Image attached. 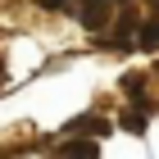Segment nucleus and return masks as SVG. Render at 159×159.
<instances>
[{"label":"nucleus","instance_id":"obj_8","mask_svg":"<svg viewBox=\"0 0 159 159\" xmlns=\"http://www.w3.org/2000/svg\"><path fill=\"white\" fill-rule=\"evenodd\" d=\"M146 5H150V9H159V0H146Z\"/></svg>","mask_w":159,"mask_h":159},{"label":"nucleus","instance_id":"obj_6","mask_svg":"<svg viewBox=\"0 0 159 159\" xmlns=\"http://www.w3.org/2000/svg\"><path fill=\"white\" fill-rule=\"evenodd\" d=\"M105 5H114V9H123V5H132V0H105Z\"/></svg>","mask_w":159,"mask_h":159},{"label":"nucleus","instance_id":"obj_1","mask_svg":"<svg viewBox=\"0 0 159 159\" xmlns=\"http://www.w3.org/2000/svg\"><path fill=\"white\" fill-rule=\"evenodd\" d=\"M73 14H77V23H82L86 32H100V27H109L114 5H105V0H77V5H73Z\"/></svg>","mask_w":159,"mask_h":159},{"label":"nucleus","instance_id":"obj_2","mask_svg":"<svg viewBox=\"0 0 159 159\" xmlns=\"http://www.w3.org/2000/svg\"><path fill=\"white\" fill-rule=\"evenodd\" d=\"M64 132L68 136H86V141H100V136L114 132V118H105V114H82V118H73Z\"/></svg>","mask_w":159,"mask_h":159},{"label":"nucleus","instance_id":"obj_7","mask_svg":"<svg viewBox=\"0 0 159 159\" xmlns=\"http://www.w3.org/2000/svg\"><path fill=\"white\" fill-rule=\"evenodd\" d=\"M0 86H5V55H0Z\"/></svg>","mask_w":159,"mask_h":159},{"label":"nucleus","instance_id":"obj_5","mask_svg":"<svg viewBox=\"0 0 159 159\" xmlns=\"http://www.w3.org/2000/svg\"><path fill=\"white\" fill-rule=\"evenodd\" d=\"M37 5H41V9H73L77 0H37Z\"/></svg>","mask_w":159,"mask_h":159},{"label":"nucleus","instance_id":"obj_3","mask_svg":"<svg viewBox=\"0 0 159 159\" xmlns=\"http://www.w3.org/2000/svg\"><path fill=\"white\" fill-rule=\"evenodd\" d=\"M136 50H159V9L141 18V27H136Z\"/></svg>","mask_w":159,"mask_h":159},{"label":"nucleus","instance_id":"obj_4","mask_svg":"<svg viewBox=\"0 0 159 159\" xmlns=\"http://www.w3.org/2000/svg\"><path fill=\"white\" fill-rule=\"evenodd\" d=\"M118 127H127V132L141 136V132L150 127V109H141V105H136V109H123V114H118Z\"/></svg>","mask_w":159,"mask_h":159}]
</instances>
